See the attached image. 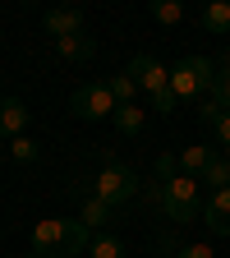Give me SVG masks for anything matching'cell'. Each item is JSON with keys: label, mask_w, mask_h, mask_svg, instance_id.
Wrapping results in <instances>:
<instances>
[{"label": "cell", "mask_w": 230, "mask_h": 258, "mask_svg": "<svg viewBox=\"0 0 230 258\" xmlns=\"http://www.w3.org/2000/svg\"><path fill=\"white\" fill-rule=\"evenodd\" d=\"M92 194L102 203H111V208H124V203H134L138 199V175L124 166V161H115V157H106L102 161V171H97V180H92Z\"/></svg>", "instance_id": "obj_1"}, {"label": "cell", "mask_w": 230, "mask_h": 258, "mask_svg": "<svg viewBox=\"0 0 230 258\" xmlns=\"http://www.w3.org/2000/svg\"><path fill=\"white\" fill-rule=\"evenodd\" d=\"M212 83H216V60H207V55H184L171 64V92L180 102L203 97V88H212Z\"/></svg>", "instance_id": "obj_2"}, {"label": "cell", "mask_w": 230, "mask_h": 258, "mask_svg": "<svg viewBox=\"0 0 230 258\" xmlns=\"http://www.w3.org/2000/svg\"><path fill=\"white\" fill-rule=\"evenodd\" d=\"M157 203H161V212H166L175 226H189L193 217H198V180H193V175H175V180H166Z\"/></svg>", "instance_id": "obj_3"}, {"label": "cell", "mask_w": 230, "mask_h": 258, "mask_svg": "<svg viewBox=\"0 0 230 258\" xmlns=\"http://www.w3.org/2000/svg\"><path fill=\"white\" fill-rule=\"evenodd\" d=\"M32 253L37 258H60V253H74V217L69 221H37L32 226Z\"/></svg>", "instance_id": "obj_4"}, {"label": "cell", "mask_w": 230, "mask_h": 258, "mask_svg": "<svg viewBox=\"0 0 230 258\" xmlns=\"http://www.w3.org/2000/svg\"><path fill=\"white\" fill-rule=\"evenodd\" d=\"M69 111L79 120H106V115H115V97H111L106 83H83L69 97Z\"/></svg>", "instance_id": "obj_5"}, {"label": "cell", "mask_w": 230, "mask_h": 258, "mask_svg": "<svg viewBox=\"0 0 230 258\" xmlns=\"http://www.w3.org/2000/svg\"><path fill=\"white\" fill-rule=\"evenodd\" d=\"M124 74L134 79V83H138L147 97H161V92H171V70H166V64H157L152 55H134Z\"/></svg>", "instance_id": "obj_6"}, {"label": "cell", "mask_w": 230, "mask_h": 258, "mask_svg": "<svg viewBox=\"0 0 230 258\" xmlns=\"http://www.w3.org/2000/svg\"><path fill=\"white\" fill-rule=\"evenodd\" d=\"M46 32H51V37L60 42V37H79V32H83V10L79 5H55V10H46Z\"/></svg>", "instance_id": "obj_7"}, {"label": "cell", "mask_w": 230, "mask_h": 258, "mask_svg": "<svg viewBox=\"0 0 230 258\" xmlns=\"http://www.w3.org/2000/svg\"><path fill=\"white\" fill-rule=\"evenodd\" d=\"M203 221H207L212 235H230V189H216L212 194V203L203 208Z\"/></svg>", "instance_id": "obj_8"}, {"label": "cell", "mask_w": 230, "mask_h": 258, "mask_svg": "<svg viewBox=\"0 0 230 258\" xmlns=\"http://www.w3.org/2000/svg\"><path fill=\"white\" fill-rule=\"evenodd\" d=\"M23 129H28V106L19 97H0V134L23 139Z\"/></svg>", "instance_id": "obj_9"}, {"label": "cell", "mask_w": 230, "mask_h": 258, "mask_svg": "<svg viewBox=\"0 0 230 258\" xmlns=\"http://www.w3.org/2000/svg\"><path fill=\"white\" fill-rule=\"evenodd\" d=\"M55 55L69 60V64H83V60L97 55V42L88 37V32H79V37H60V42H55Z\"/></svg>", "instance_id": "obj_10"}, {"label": "cell", "mask_w": 230, "mask_h": 258, "mask_svg": "<svg viewBox=\"0 0 230 258\" xmlns=\"http://www.w3.org/2000/svg\"><path fill=\"white\" fill-rule=\"evenodd\" d=\"M212 161H216V152H212L207 143H193V148H184V152H180V171L198 180V175H203V171L212 166Z\"/></svg>", "instance_id": "obj_11"}, {"label": "cell", "mask_w": 230, "mask_h": 258, "mask_svg": "<svg viewBox=\"0 0 230 258\" xmlns=\"http://www.w3.org/2000/svg\"><path fill=\"white\" fill-rule=\"evenodd\" d=\"M111 203H102V199H97V194H88V199H83V212H79V221L88 226V231H102V226H111Z\"/></svg>", "instance_id": "obj_12"}, {"label": "cell", "mask_w": 230, "mask_h": 258, "mask_svg": "<svg viewBox=\"0 0 230 258\" xmlns=\"http://www.w3.org/2000/svg\"><path fill=\"white\" fill-rule=\"evenodd\" d=\"M203 28L216 32V37H230V0H212L203 10Z\"/></svg>", "instance_id": "obj_13"}, {"label": "cell", "mask_w": 230, "mask_h": 258, "mask_svg": "<svg viewBox=\"0 0 230 258\" xmlns=\"http://www.w3.org/2000/svg\"><path fill=\"white\" fill-rule=\"evenodd\" d=\"M115 129H120V134H129V139H134V134H143V124H147V115L138 111V106H115Z\"/></svg>", "instance_id": "obj_14"}, {"label": "cell", "mask_w": 230, "mask_h": 258, "mask_svg": "<svg viewBox=\"0 0 230 258\" xmlns=\"http://www.w3.org/2000/svg\"><path fill=\"white\" fill-rule=\"evenodd\" d=\"M106 88H111V97H115V106H134V97L143 92L129 74H111V79H106Z\"/></svg>", "instance_id": "obj_15"}, {"label": "cell", "mask_w": 230, "mask_h": 258, "mask_svg": "<svg viewBox=\"0 0 230 258\" xmlns=\"http://www.w3.org/2000/svg\"><path fill=\"white\" fill-rule=\"evenodd\" d=\"M147 14H152L157 23H166V28H171V23H180V19H184V5H180V0H152Z\"/></svg>", "instance_id": "obj_16"}, {"label": "cell", "mask_w": 230, "mask_h": 258, "mask_svg": "<svg viewBox=\"0 0 230 258\" xmlns=\"http://www.w3.org/2000/svg\"><path fill=\"white\" fill-rule=\"evenodd\" d=\"M88 253H92V258H129V249H124L115 235H97V240L88 244Z\"/></svg>", "instance_id": "obj_17"}, {"label": "cell", "mask_w": 230, "mask_h": 258, "mask_svg": "<svg viewBox=\"0 0 230 258\" xmlns=\"http://www.w3.org/2000/svg\"><path fill=\"white\" fill-rule=\"evenodd\" d=\"M203 184H212V189H230V157H216L212 166L203 171Z\"/></svg>", "instance_id": "obj_18"}, {"label": "cell", "mask_w": 230, "mask_h": 258, "mask_svg": "<svg viewBox=\"0 0 230 258\" xmlns=\"http://www.w3.org/2000/svg\"><path fill=\"white\" fill-rule=\"evenodd\" d=\"M212 102H221V111H230V64H216V83H212Z\"/></svg>", "instance_id": "obj_19"}, {"label": "cell", "mask_w": 230, "mask_h": 258, "mask_svg": "<svg viewBox=\"0 0 230 258\" xmlns=\"http://www.w3.org/2000/svg\"><path fill=\"white\" fill-rule=\"evenodd\" d=\"M10 152H14V161H23V166H32V161L42 157V148L32 143L28 134H23V139H10Z\"/></svg>", "instance_id": "obj_20"}, {"label": "cell", "mask_w": 230, "mask_h": 258, "mask_svg": "<svg viewBox=\"0 0 230 258\" xmlns=\"http://www.w3.org/2000/svg\"><path fill=\"white\" fill-rule=\"evenodd\" d=\"M157 175H161V184H166V180H175V175H184V171H180V157L161 152V157H157Z\"/></svg>", "instance_id": "obj_21"}, {"label": "cell", "mask_w": 230, "mask_h": 258, "mask_svg": "<svg viewBox=\"0 0 230 258\" xmlns=\"http://www.w3.org/2000/svg\"><path fill=\"white\" fill-rule=\"evenodd\" d=\"M221 115H225V111H221V102H203V106H198V120H203V124H212V129H216V120H221Z\"/></svg>", "instance_id": "obj_22"}, {"label": "cell", "mask_w": 230, "mask_h": 258, "mask_svg": "<svg viewBox=\"0 0 230 258\" xmlns=\"http://www.w3.org/2000/svg\"><path fill=\"white\" fill-rule=\"evenodd\" d=\"M175 106H180V97H175V92H161V97H152V111H161V115H171Z\"/></svg>", "instance_id": "obj_23"}, {"label": "cell", "mask_w": 230, "mask_h": 258, "mask_svg": "<svg viewBox=\"0 0 230 258\" xmlns=\"http://www.w3.org/2000/svg\"><path fill=\"white\" fill-rule=\"evenodd\" d=\"M216 143H221V148L230 152V111H225V115L216 120Z\"/></svg>", "instance_id": "obj_24"}, {"label": "cell", "mask_w": 230, "mask_h": 258, "mask_svg": "<svg viewBox=\"0 0 230 258\" xmlns=\"http://www.w3.org/2000/svg\"><path fill=\"white\" fill-rule=\"evenodd\" d=\"M175 258H216V253H212L207 244H184V249H180Z\"/></svg>", "instance_id": "obj_25"}, {"label": "cell", "mask_w": 230, "mask_h": 258, "mask_svg": "<svg viewBox=\"0 0 230 258\" xmlns=\"http://www.w3.org/2000/svg\"><path fill=\"white\" fill-rule=\"evenodd\" d=\"M28 258H37V253H28Z\"/></svg>", "instance_id": "obj_26"}, {"label": "cell", "mask_w": 230, "mask_h": 258, "mask_svg": "<svg viewBox=\"0 0 230 258\" xmlns=\"http://www.w3.org/2000/svg\"><path fill=\"white\" fill-rule=\"evenodd\" d=\"M225 157H230V152H225Z\"/></svg>", "instance_id": "obj_27"}]
</instances>
